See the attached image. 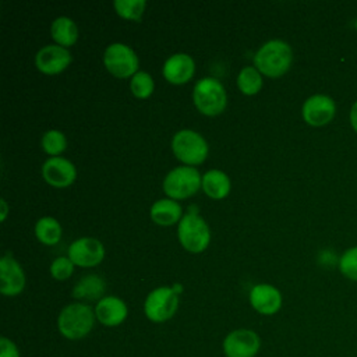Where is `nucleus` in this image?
<instances>
[{"label": "nucleus", "instance_id": "1", "mask_svg": "<svg viewBox=\"0 0 357 357\" xmlns=\"http://www.w3.org/2000/svg\"><path fill=\"white\" fill-rule=\"evenodd\" d=\"M291 61V47L287 42L280 39L268 40L254 56V67L271 78L283 75L290 68Z\"/></svg>", "mask_w": 357, "mask_h": 357}, {"label": "nucleus", "instance_id": "2", "mask_svg": "<svg viewBox=\"0 0 357 357\" xmlns=\"http://www.w3.org/2000/svg\"><path fill=\"white\" fill-rule=\"evenodd\" d=\"M95 311L88 304L73 303L61 310L57 318L60 333L70 340H78L86 336L95 324Z\"/></svg>", "mask_w": 357, "mask_h": 357}, {"label": "nucleus", "instance_id": "3", "mask_svg": "<svg viewBox=\"0 0 357 357\" xmlns=\"http://www.w3.org/2000/svg\"><path fill=\"white\" fill-rule=\"evenodd\" d=\"M192 99L197 109L206 116L220 114L227 103V96L225 86L220 81L212 77H205L197 81Z\"/></svg>", "mask_w": 357, "mask_h": 357}, {"label": "nucleus", "instance_id": "4", "mask_svg": "<svg viewBox=\"0 0 357 357\" xmlns=\"http://www.w3.org/2000/svg\"><path fill=\"white\" fill-rule=\"evenodd\" d=\"M172 149L176 158L187 166L202 163L208 156L205 138L194 130H180L173 135Z\"/></svg>", "mask_w": 357, "mask_h": 357}, {"label": "nucleus", "instance_id": "5", "mask_svg": "<svg viewBox=\"0 0 357 357\" xmlns=\"http://www.w3.org/2000/svg\"><path fill=\"white\" fill-rule=\"evenodd\" d=\"M202 185V177L195 167L178 166L167 173L163 191L172 199H184L194 195Z\"/></svg>", "mask_w": 357, "mask_h": 357}, {"label": "nucleus", "instance_id": "6", "mask_svg": "<svg viewBox=\"0 0 357 357\" xmlns=\"http://www.w3.org/2000/svg\"><path fill=\"white\" fill-rule=\"evenodd\" d=\"M177 236L181 245L190 252L204 251L211 241V231L206 222L197 212L190 211L181 218Z\"/></svg>", "mask_w": 357, "mask_h": 357}, {"label": "nucleus", "instance_id": "7", "mask_svg": "<svg viewBox=\"0 0 357 357\" xmlns=\"http://www.w3.org/2000/svg\"><path fill=\"white\" fill-rule=\"evenodd\" d=\"M103 63L109 73L117 78L132 77L138 68V57L135 52L120 42L112 43L103 53Z\"/></svg>", "mask_w": 357, "mask_h": 357}, {"label": "nucleus", "instance_id": "8", "mask_svg": "<svg viewBox=\"0 0 357 357\" xmlns=\"http://www.w3.org/2000/svg\"><path fill=\"white\" fill-rule=\"evenodd\" d=\"M178 307V297L172 287H158L152 290L144 304V311L152 322H165L170 319Z\"/></svg>", "mask_w": 357, "mask_h": 357}, {"label": "nucleus", "instance_id": "9", "mask_svg": "<svg viewBox=\"0 0 357 357\" xmlns=\"http://www.w3.org/2000/svg\"><path fill=\"white\" fill-rule=\"evenodd\" d=\"M261 346L259 336L251 329H236L223 340L226 357H254Z\"/></svg>", "mask_w": 357, "mask_h": 357}, {"label": "nucleus", "instance_id": "10", "mask_svg": "<svg viewBox=\"0 0 357 357\" xmlns=\"http://www.w3.org/2000/svg\"><path fill=\"white\" fill-rule=\"evenodd\" d=\"M74 265L89 268L100 264L105 257L103 244L93 237H81L73 241L67 251Z\"/></svg>", "mask_w": 357, "mask_h": 357}, {"label": "nucleus", "instance_id": "11", "mask_svg": "<svg viewBox=\"0 0 357 357\" xmlns=\"http://www.w3.org/2000/svg\"><path fill=\"white\" fill-rule=\"evenodd\" d=\"M336 112L335 102L331 96L328 95H312L310 96L301 107V114L303 119L307 124L312 127H322L328 124Z\"/></svg>", "mask_w": 357, "mask_h": 357}, {"label": "nucleus", "instance_id": "12", "mask_svg": "<svg viewBox=\"0 0 357 357\" xmlns=\"http://www.w3.org/2000/svg\"><path fill=\"white\" fill-rule=\"evenodd\" d=\"M42 176L47 184L63 188L74 183L77 169L66 158L52 156L42 165Z\"/></svg>", "mask_w": 357, "mask_h": 357}, {"label": "nucleus", "instance_id": "13", "mask_svg": "<svg viewBox=\"0 0 357 357\" xmlns=\"http://www.w3.org/2000/svg\"><path fill=\"white\" fill-rule=\"evenodd\" d=\"M25 287V273L21 265L6 254L0 259V291L4 296H17Z\"/></svg>", "mask_w": 357, "mask_h": 357}, {"label": "nucleus", "instance_id": "14", "mask_svg": "<svg viewBox=\"0 0 357 357\" xmlns=\"http://www.w3.org/2000/svg\"><path fill=\"white\" fill-rule=\"evenodd\" d=\"M71 63V53L67 47L60 45L43 46L35 56V64L39 71L45 74H57L68 67Z\"/></svg>", "mask_w": 357, "mask_h": 357}, {"label": "nucleus", "instance_id": "15", "mask_svg": "<svg viewBox=\"0 0 357 357\" xmlns=\"http://www.w3.org/2000/svg\"><path fill=\"white\" fill-rule=\"evenodd\" d=\"M250 303L259 314L272 315L282 307V294L275 286L261 283L251 289Z\"/></svg>", "mask_w": 357, "mask_h": 357}, {"label": "nucleus", "instance_id": "16", "mask_svg": "<svg viewBox=\"0 0 357 357\" xmlns=\"http://www.w3.org/2000/svg\"><path fill=\"white\" fill-rule=\"evenodd\" d=\"M195 63L187 53H174L163 64V77L172 84H184L192 78Z\"/></svg>", "mask_w": 357, "mask_h": 357}, {"label": "nucleus", "instance_id": "17", "mask_svg": "<svg viewBox=\"0 0 357 357\" xmlns=\"http://www.w3.org/2000/svg\"><path fill=\"white\" fill-rule=\"evenodd\" d=\"M128 310L126 303L116 296L100 298L95 307L96 319L105 326H117L127 318Z\"/></svg>", "mask_w": 357, "mask_h": 357}, {"label": "nucleus", "instance_id": "18", "mask_svg": "<svg viewBox=\"0 0 357 357\" xmlns=\"http://www.w3.org/2000/svg\"><path fill=\"white\" fill-rule=\"evenodd\" d=\"M151 218L160 226L174 225L181 218V206L176 199L162 198L151 206Z\"/></svg>", "mask_w": 357, "mask_h": 357}, {"label": "nucleus", "instance_id": "19", "mask_svg": "<svg viewBox=\"0 0 357 357\" xmlns=\"http://www.w3.org/2000/svg\"><path fill=\"white\" fill-rule=\"evenodd\" d=\"M201 187L208 197L215 199H222L230 191V178L222 170L212 169L202 176Z\"/></svg>", "mask_w": 357, "mask_h": 357}, {"label": "nucleus", "instance_id": "20", "mask_svg": "<svg viewBox=\"0 0 357 357\" xmlns=\"http://www.w3.org/2000/svg\"><path fill=\"white\" fill-rule=\"evenodd\" d=\"M106 284L105 280L98 275H86L81 278L73 289V296L78 300L95 301L103 298Z\"/></svg>", "mask_w": 357, "mask_h": 357}, {"label": "nucleus", "instance_id": "21", "mask_svg": "<svg viewBox=\"0 0 357 357\" xmlns=\"http://www.w3.org/2000/svg\"><path fill=\"white\" fill-rule=\"evenodd\" d=\"M52 38L63 47L73 46L78 39V28L68 17H59L52 22Z\"/></svg>", "mask_w": 357, "mask_h": 357}, {"label": "nucleus", "instance_id": "22", "mask_svg": "<svg viewBox=\"0 0 357 357\" xmlns=\"http://www.w3.org/2000/svg\"><path fill=\"white\" fill-rule=\"evenodd\" d=\"M35 236L43 244L54 245L60 241L61 226L54 218H50V216L40 218L35 225Z\"/></svg>", "mask_w": 357, "mask_h": 357}, {"label": "nucleus", "instance_id": "23", "mask_svg": "<svg viewBox=\"0 0 357 357\" xmlns=\"http://www.w3.org/2000/svg\"><path fill=\"white\" fill-rule=\"evenodd\" d=\"M237 85L240 91L245 95L257 93L262 86L261 73L252 66L243 67L237 75Z\"/></svg>", "mask_w": 357, "mask_h": 357}, {"label": "nucleus", "instance_id": "24", "mask_svg": "<svg viewBox=\"0 0 357 357\" xmlns=\"http://www.w3.org/2000/svg\"><path fill=\"white\" fill-rule=\"evenodd\" d=\"M117 14L126 20L138 21L145 11V0H116L113 3Z\"/></svg>", "mask_w": 357, "mask_h": 357}, {"label": "nucleus", "instance_id": "25", "mask_svg": "<svg viewBox=\"0 0 357 357\" xmlns=\"http://www.w3.org/2000/svg\"><path fill=\"white\" fill-rule=\"evenodd\" d=\"M153 88H155V84L151 74L145 71H138L131 77L130 89L134 93V96L139 99H145L151 96V93L153 92Z\"/></svg>", "mask_w": 357, "mask_h": 357}, {"label": "nucleus", "instance_id": "26", "mask_svg": "<svg viewBox=\"0 0 357 357\" xmlns=\"http://www.w3.org/2000/svg\"><path fill=\"white\" fill-rule=\"evenodd\" d=\"M42 148L46 153L57 156L67 148V138L59 130H49L42 137Z\"/></svg>", "mask_w": 357, "mask_h": 357}, {"label": "nucleus", "instance_id": "27", "mask_svg": "<svg viewBox=\"0 0 357 357\" xmlns=\"http://www.w3.org/2000/svg\"><path fill=\"white\" fill-rule=\"evenodd\" d=\"M339 269L347 279L357 282V245L342 254L339 259Z\"/></svg>", "mask_w": 357, "mask_h": 357}, {"label": "nucleus", "instance_id": "28", "mask_svg": "<svg viewBox=\"0 0 357 357\" xmlns=\"http://www.w3.org/2000/svg\"><path fill=\"white\" fill-rule=\"evenodd\" d=\"M74 264L68 257H59L50 265V273L56 280H66L71 276Z\"/></svg>", "mask_w": 357, "mask_h": 357}, {"label": "nucleus", "instance_id": "29", "mask_svg": "<svg viewBox=\"0 0 357 357\" xmlns=\"http://www.w3.org/2000/svg\"><path fill=\"white\" fill-rule=\"evenodd\" d=\"M0 357H20V351L14 342L7 337H0Z\"/></svg>", "mask_w": 357, "mask_h": 357}, {"label": "nucleus", "instance_id": "30", "mask_svg": "<svg viewBox=\"0 0 357 357\" xmlns=\"http://www.w3.org/2000/svg\"><path fill=\"white\" fill-rule=\"evenodd\" d=\"M350 124H351L353 130L357 132V100L353 103V106L350 109Z\"/></svg>", "mask_w": 357, "mask_h": 357}, {"label": "nucleus", "instance_id": "31", "mask_svg": "<svg viewBox=\"0 0 357 357\" xmlns=\"http://www.w3.org/2000/svg\"><path fill=\"white\" fill-rule=\"evenodd\" d=\"M0 205H1V220H4L6 216H7V211H8L7 202H6L4 199H1V201H0Z\"/></svg>", "mask_w": 357, "mask_h": 357}, {"label": "nucleus", "instance_id": "32", "mask_svg": "<svg viewBox=\"0 0 357 357\" xmlns=\"http://www.w3.org/2000/svg\"><path fill=\"white\" fill-rule=\"evenodd\" d=\"M172 289H173V291L177 294V293H180V291H181V289H183V287H181V284H174Z\"/></svg>", "mask_w": 357, "mask_h": 357}, {"label": "nucleus", "instance_id": "33", "mask_svg": "<svg viewBox=\"0 0 357 357\" xmlns=\"http://www.w3.org/2000/svg\"><path fill=\"white\" fill-rule=\"evenodd\" d=\"M356 29H357V20H356Z\"/></svg>", "mask_w": 357, "mask_h": 357}]
</instances>
